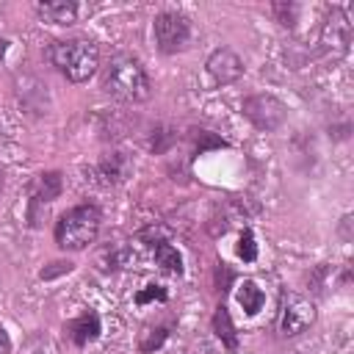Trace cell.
Masks as SVG:
<instances>
[{
    "label": "cell",
    "mask_w": 354,
    "mask_h": 354,
    "mask_svg": "<svg viewBox=\"0 0 354 354\" xmlns=\"http://www.w3.org/2000/svg\"><path fill=\"white\" fill-rule=\"evenodd\" d=\"M102 86L108 94L124 100V102H144L152 94V83L147 69L141 66L138 58L119 53L108 61L105 72H102Z\"/></svg>",
    "instance_id": "cell-1"
},
{
    "label": "cell",
    "mask_w": 354,
    "mask_h": 354,
    "mask_svg": "<svg viewBox=\"0 0 354 354\" xmlns=\"http://www.w3.org/2000/svg\"><path fill=\"white\" fill-rule=\"evenodd\" d=\"M50 64L66 75V80L72 83H83L88 80L97 66H100V50L94 41L88 39H64V41H53L47 50Z\"/></svg>",
    "instance_id": "cell-2"
},
{
    "label": "cell",
    "mask_w": 354,
    "mask_h": 354,
    "mask_svg": "<svg viewBox=\"0 0 354 354\" xmlns=\"http://www.w3.org/2000/svg\"><path fill=\"white\" fill-rule=\"evenodd\" d=\"M100 224H102V216L94 205H77L55 221V243L69 252L86 249L88 243L97 241Z\"/></svg>",
    "instance_id": "cell-3"
},
{
    "label": "cell",
    "mask_w": 354,
    "mask_h": 354,
    "mask_svg": "<svg viewBox=\"0 0 354 354\" xmlns=\"http://www.w3.org/2000/svg\"><path fill=\"white\" fill-rule=\"evenodd\" d=\"M243 116H246L257 130L271 133V130H277V127L285 122L288 111H285V105H282L274 94H252V97L243 100Z\"/></svg>",
    "instance_id": "cell-4"
},
{
    "label": "cell",
    "mask_w": 354,
    "mask_h": 354,
    "mask_svg": "<svg viewBox=\"0 0 354 354\" xmlns=\"http://www.w3.org/2000/svg\"><path fill=\"white\" fill-rule=\"evenodd\" d=\"M152 30H155V44H158L160 53H177V50H183L185 41H188V36H191L188 19L183 14H177V11L158 14Z\"/></svg>",
    "instance_id": "cell-5"
},
{
    "label": "cell",
    "mask_w": 354,
    "mask_h": 354,
    "mask_svg": "<svg viewBox=\"0 0 354 354\" xmlns=\"http://www.w3.org/2000/svg\"><path fill=\"white\" fill-rule=\"evenodd\" d=\"M315 304L304 296H290L285 299L282 304V313H279V335L282 337H296L301 335L304 329H310L315 324Z\"/></svg>",
    "instance_id": "cell-6"
},
{
    "label": "cell",
    "mask_w": 354,
    "mask_h": 354,
    "mask_svg": "<svg viewBox=\"0 0 354 354\" xmlns=\"http://www.w3.org/2000/svg\"><path fill=\"white\" fill-rule=\"evenodd\" d=\"M351 44V22L343 8H332L326 19L321 22V50L332 53V58H340Z\"/></svg>",
    "instance_id": "cell-7"
},
{
    "label": "cell",
    "mask_w": 354,
    "mask_h": 354,
    "mask_svg": "<svg viewBox=\"0 0 354 354\" xmlns=\"http://www.w3.org/2000/svg\"><path fill=\"white\" fill-rule=\"evenodd\" d=\"M205 69H207V75H210V80L216 86H227V83H235L243 75V61H241V55L235 50L218 47V50L210 53Z\"/></svg>",
    "instance_id": "cell-8"
},
{
    "label": "cell",
    "mask_w": 354,
    "mask_h": 354,
    "mask_svg": "<svg viewBox=\"0 0 354 354\" xmlns=\"http://www.w3.org/2000/svg\"><path fill=\"white\" fill-rule=\"evenodd\" d=\"M64 188V180L58 171H47V174H39L36 183L30 185V207L36 205H50Z\"/></svg>",
    "instance_id": "cell-9"
},
{
    "label": "cell",
    "mask_w": 354,
    "mask_h": 354,
    "mask_svg": "<svg viewBox=\"0 0 354 354\" xmlns=\"http://www.w3.org/2000/svg\"><path fill=\"white\" fill-rule=\"evenodd\" d=\"M36 11L44 22H53V25H69L77 17V6L72 0H44L36 6Z\"/></svg>",
    "instance_id": "cell-10"
},
{
    "label": "cell",
    "mask_w": 354,
    "mask_h": 354,
    "mask_svg": "<svg viewBox=\"0 0 354 354\" xmlns=\"http://www.w3.org/2000/svg\"><path fill=\"white\" fill-rule=\"evenodd\" d=\"M66 332H69V337H72L75 346H86L88 340H94L100 335V318H97V313H86V315L75 318L72 324H66Z\"/></svg>",
    "instance_id": "cell-11"
},
{
    "label": "cell",
    "mask_w": 354,
    "mask_h": 354,
    "mask_svg": "<svg viewBox=\"0 0 354 354\" xmlns=\"http://www.w3.org/2000/svg\"><path fill=\"white\" fill-rule=\"evenodd\" d=\"M235 299H238V304L243 307L246 315H257V313L263 310V304H266V293H263V290L257 288V282H252V279H243V282L238 285Z\"/></svg>",
    "instance_id": "cell-12"
},
{
    "label": "cell",
    "mask_w": 354,
    "mask_h": 354,
    "mask_svg": "<svg viewBox=\"0 0 354 354\" xmlns=\"http://www.w3.org/2000/svg\"><path fill=\"white\" fill-rule=\"evenodd\" d=\"M213 329H216V335L227 343V348L230 351H235L238 348V337H235V326H232V318H230V313H227V307L221 304V307H216V315H213Z\"/></svg>",
    "instance_id": "cell-13"
},
{
    "label": "cell",
    "mask_w": 354,
    "mask_h": 354,
    "mask_svg": "<svg viewBox=\"0 0 354 354\" xmlns=\"http://www.w3.org/2000/svg\"><path fill=\"white\" fill-rule=\"evenodd\" d=\"M155 260H158V266L163 268V271H169V274H180L183 271V257H180V252L171 246V243H155Z\"/></svg>",
    "instance_id": "cell-14"
},
{
    "label": "cell",
    "mask_w": 354,
    "mask_h": 354,
    "mask_svg": "<svg viewBox=\"0 0 354 354\" xmlns=\"http://www.w3.org/2000/svg\"><path fill=\"white\" fill-rule=\"evenodd\" d=\"M127 169H130V166H127V160H124L122 155H111V158H105V160H102V166H100V171L105 174V180H108V183H111V180H113V183L124 180Z\"/></svg>",
    "instance_id": "cell-15"
},
{
    "label": "cell",
    "mask_w": 354,
    "mask_h": 354,
    "mask_svg": "<svg viewBox=\"0 0 354 354\" xmlns=\"http://www.w3.org/2000/svg\"><path fill=\"white\" fill-rule=\"evenodd\" d=\"M136 260V254L133 252H127V249H113V252H108V260H105V271H111V268H127L130 263Z\"/></svg>",
    "instance_id": "cell-16"
},
{
    "label": "cell",
    "mask_w": 354,
    "mask_h": 354,
    "mask_svg": "<svg viewBox=\"0 0 354 354\" xmlns=\"http://www.w3.org/2000/svg\"><path fill=\"white\" fill-rule=\"evenodd\" d=\"M238 254L246 260V263H252L254 257H257V246H254V235L246 230L243 235H241V241H238Z\"/></svg>",
    "instance_id": "cell-17"
},
{
    "label": "cell",
    "mask_w": 354,
    "mask_h": 354,
    "mask_svg": "<svg viewBox=\"0 0 354 354\" xmlns=\"http://www.w3.org/2000/svg\"><path fill=\"white\" fill-rule=\"evenodd\" d=\"M147 288H149V290H141V293H138V301H141V304L149 301V299H160V301L166 299V290H163L160 285H147Z\"/></svg>",
    "instance_id": "cell-18"
},
{
    "label": "cell",
    "mask_w": 354,
    "mask_h": 354,
    "mask_svg": "<svg viewBox=\"0 0 354 354\" xmlns=\"http://www.w3.org/2000/svg\"><path fill=\"white\" fill-rule=\"evenodd\" d=\"M55 268H44L41 271V279H50L53 274H61V271H72V263H53Z\"/></svg>",
    "instance_id": "cell-19"
},
{
    "label": "cell",
    "mask_w": 354,
    "mask_h": 354,
    "mask_svg": "<svg viewBox=\"0 0 354 354\" xmlns=\"http://www.w3.org/2000/svg\"><path fill=\"white\" fill-rule=\"evenodd\" d=\"M0 354H11V340H8L3 326H0Z\"/></svg>",
    "instance_id": "cell-20"
},
{
    "label": "cell",
    "mask_w": 354,
    "mask_h": 354,
    "mask_svg": "<svg viewBox=\"0 0 354 354\" xmlns=\"http://www.w3.org/2000/svg\"><path fill=\"white\" fill-rule=\"evenodd\" d=\"M0 188H3V174H0Z\"/></svg>",
    "instance_id": "cell-21"
}]
</instances>
